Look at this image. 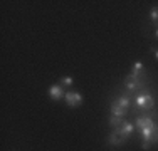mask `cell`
I'll list each match as a JSON object with an SVG mask.
<instances>
[{
	"label": "cell",
	"mask_w": 158,
	"mask_h": 151,
	"mask_svg": "<svg viewBox=\"0 0 158 151\" xmlns=\"http://www.w3.org/2000/svg\"><path fill=\"white\" fill-rule=\"evenodd\" d=\"M47 94H49V97H51L52 101H61L64 96H66V92H64V89H62V86L61 84H54V86H51L47 91Z\"/></svg>",
	"instance_id": "cell-6"
},
{
	"label": "cell",
	"mask_w": 158,
	"mask_h": 151,
	"mask_svg": "<svg viewBox=\"0 0 158 151\" xmlns=\"http://www.w3.org/2000/svg\"><path fill=\"white\" fill-rule=\"evenodd\" d=\"M141 148L145 149V151L150 149V148H152V143H150V141H143V143H141Z\"/></svg>",
	"instance_id": "cell-16"
},
{
	"label": "cell",
	"mask_w": 158,
	"mask_h": 151,
	"mask_svg": "<svg viewBox=\"0 0 158 151\" xmlns=\"http://www.w3.org/2000/svg\"><path fill=\"white\" fill-rule=\"evenodd\" d=\"M135 104H136L138 109H153L155 108V97H153V94L150 92L148 89H143L140 92L136 94V97H135Z\"/></svg>",
	"instance_id": "cell-1"
},
{
	"label": "cell",
	"mask_w": 158,
	"mask_h": 151,
	"mask_svg": "<svg viewBox=\"0 0 158 151\" xmlns=\"http://www.w3.org/2000/svg\"><path fill=\"white\" fill-rule=\"evenodd\" d=\"M108 123H110V126L113 129H116V128H119L123 124V118H118V116H110V119H108Z\"/></svg>",
	"instance_id": "cell-13"
},
{
	"label": "cell",
	"mask_w": 158,
	"mask_h": 151,
	"mask_svg": "<svg viewBox=\"0 0 158 151\" xmlns=\"http://www.w3.org/2000/svg\"><path fill=\"white\" fill-rule=\"evenodd\" d=\"M61 84H64V86H73L74 81H73V77H69V76H64V77H61Z\"/></svg>",
	"instance_id": "cell-14"
},
{
	"label": "cell",
	"mask_w": 158,
	"mask_h": 151,
	"mask_svg": "<svg viewBox=\"0 0 158 151\" xmlns=\"http://www.w3.org/2000/svg\"><path fill=\"white\" fill-rule=\"evenodd\" d=\"M150 143H152V145H158V126L155 128V131H153V136H152V139H150Z\"/></svg>",
	"instance_id": "cell-15"
},
{
	"label": "cell",
	"mask_w": 158,
	"mask_h": 151,
	"mask_svg": "<svg viewBox=\"0 0 158 151\" xmlns=\"http://www.w3.org/2000/svg\"><path fill=\"white\" fill-rule=\"evenodd\" d=\"M131 74H133V76H146L145 66H143L140 60H136V62L133 64V67H131Z\"/></svg>",
	"instance_id": "cell-11"
},
{
	"label": "cell",
	"mask_w": 158,
	"mask_h": 151,
	"mask_svg": "<svg viewBox=\"0 0 158 151\" xmlns=\"http://www.w3.org/2000/svg\"><path fill=\"white\" fill-rule=\"evenodd\" d=\"M145 81L146 76H126L125 77V89L128 92H140V91L145 89Z\"/></svg>",
	"instance_id": "cell-2"
},
{
	"label": "cell",
	"mask_w": 158,
	"mask_h": 151,
	"mask_svg": "<svg viewBox=\"0 0 158 151\" xmlns=\"http://www.w3.org/2000/svg\"><path fill=\"white\" fill-rule=\"evenodd\" d=\"M110 108H111V114H113V116H118V118H125V116L128 114V111H126V109H123L121 106L116 103V99H114V101H111V106H110Z\"/></svg>",
	"instance_id": "cell-8"
},
{
	"label": "cell",
	"mask_w": 158,
	"mask_h": 151,
	"mask_svg": "<svg viewBox=\"0 0 158 151\" xmlns=\"http://www.w3.org/2000/svg\"><path fill=\"white\" fill-rule=\"evenodd\" d=\"M150 22L155 29H158V7H152L150 10Z\"/></svg>",
	"instance_id": "cell-12"
},
{
	"label": "cell",
	"mask_w": 158,
	"mask_h": 151,
	"mask_svg": "<svg viewBox=\"0 0 158 151\" xmlns=\"http://www.w3.org/2000/svg\"><path fill=\"white\" fill-rule=\"evenodd\" d=\"M106 141H108V145H110V146H114V148H118V146H123V145H125L126 139L121 138V136H119L114 129H113L111 133H110V136L106 138Z\"/></svg>",
	"instance_id": "cell-7"
},
{
	"label": "cell",
	"mask_w": 158,
	"mask_h": 151,
	"mask_svg": "<svg viewBox=\"0 0 158 151\" xmlns=\"http://www.w3.org/2000/svg\"><path fill=\"white\" fill-rule=\"evenodd\" d=\"M155 37L158 39V29H155Z\"/></svg>",
	"instance_id": "cell-18"
},
{
	"label": "cell",
	"mask_w": 158,
	"mask_h": 151,
	"mask_svg": "<svg viewBox=\"0 0 158 151\" xmlns=\"http://www.w3.org/2000/svg\"><path fill=\"white\" fill-rule=\"evenodd\" d=\"M116 133H118L121 138H125V139H128V136H130L131 133L135 131V123H130V121H123V124L119 128H116Z\"/></svg>",
	"instance_id": "cell-5"
},
{
	"label": "cell",
	"mask_w": 158,
	"mask_h": 151,
	"mask_svg": "<svg viewBox=\"0 0 158 151\" xmlns=\"http://www.w3.org/2000/svg\"><path fill=\"white\" fill-rule=\"evenodd\" d=\"M153 54H155V59L158 60V49H155V52H153Z\"/></svg>",
	"instance_id": "cell-17"
},
{
	"label": "cell",
	"mask_w": 158,
	"mask_h": 151,
	"mask_svg": "<svg viewBox=\"0 0 158 151\" xmlns=\"http://www.w3.org/2000/svg\"><path fill=\"white\" fill-rule=\"evenodd\" d=\"M156 126H158V124H153V126H148V128H143V129H140L143 141H150V139H152L153 131H155V128H156Z\"/></svg>",
	"instance_id": "cell-10"
},
{
	"label": "cell",
	"mask_w": 158,
	"mask_h": 151,
	"mask_svg": "<svg viewBox=\"0 0 158 151\" xmlns=\"http://www.w3.org/2000/svg\"><path fill=\"white\" fill-rule=\"evenodd\" d=\"M116 103L121 106L123 109L130 111V108H131V99H130V96H126V94H119V96L116 97Z\"/></svg>",
	"instance_id": "cell-9"
},
{
	"label": "cell",
	"mask_w": 158,
	"mask_h": 151,
	"mask_svg": "<svg viewBox=\"0 0 158 151\" xmlns=\"http://www.w3.org/2000/svg\"><path fill=\"white\" fill-rule=\"evenodd\" d=\"M158 116V112H145L141 116H136L135 119V128L138 129H143V128H148V126H153L155 123V118Z\"/></svg>",
	"instance_id": "cell-3"
},
{
	"label": "cell",
	"mask_w": 158,
	"mask_h": 151,
	"mask_svg": "<svg viewBox=\"0 0 158 151\" xmlns=\"http://www.w3.org/2000/svg\"><path fill=\"white\" fill-rule=\"evenodd\" d=\"M64 101H66V104L69 108H77V106L82 104V94L77 92V91H69L64 96Z\"/></svg>",
	"instance_id": "cell-4"
}]
</instances>
